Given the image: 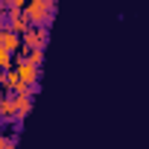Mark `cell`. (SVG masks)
I'll use <instances>...</instances> for the list:
<instances>
[{"instance_id":"1","label":"cell","mask_w":149,"mask_h":149,"mask_svg":"<svg viewBox=\"0 0 149 149\" xmlns=\"http://www.w3.org/2000/svg\"><path fill=\"white\" fill-rule=\"evenodd\" d=\"M26 18L32 21V26H47L53 21V0H32V3H26Z\"/></svg>"},{"instance_id":"2","label":"cell","mask_w":149,"mask_h":149,"mask_svg":"<svg viewBox=\"0 0 149 149\" xmlns=\"http://www.w3.org/2000/svg\"><path fill=\"white\" fill-rule=\"evenodd\" d=\"M15 73H18V79H21L24 85L35 88V82H38V64H32L29 58H21V61L15 64Z\"/></svg>"},{"instance_id":"3","label":"cell","mask_w":149,"mask_h":149,"mask_svg":"<svg viewBox=\"0 0 149 149\" xmlns=\"http://www.w3.org/2000/svg\"><path fill=\"white\" fill-rule=\"evenodd\" d=\"M9 29H12L15 35H24V32H29V29H32V21L26 18V12L12 9V15H9Z\"/></svg>"},{"instance_id":"4","label":"cell","mask_w":149,"mask_h":149,"mask_svg":"<svg viewBox=\"0 0 149 149\" xmlns=\"http://www.w3.org/2000/svg\"><path fill=\"white\" fill-rule=\"evenodd\" d=\"M21 38H24V44H26L29 50H38V47L47 44V26H32V29L24 32Z\"/></svg>"},{"instance_id":"5","label":"cell","mask_w":149,"mask_h":149,"mask_svg":"<svg viewBox=\"0 0 149 149\" xmlns=\"http://www.w3.org/2000/svg\"><path fill=\"white\" fill-rule=\"evenodd\" d=\"M18 47H21V35H15L12 29H0V50L15 53Z\"/></svg>"},{"instance_id":"6","label":"cell","mask_w":149,"mask_h":149,"mask_svg":"<svg viewBox=\"0 0 149 149\" xmlns=\"http://www.w3.org/2000/svg\"><path fill=\"white\" fill-rule=\"evenodd\" d=\"M12 100H15V111H18V120L21 117H26L29 114V108H32V100H29V94H12Z\"/></svg>"},{"instance_id":"7","label":"cell","mask_w":149,"mask_h":149,"mask_svg":"<svg viewBox=\"0 0 149 149\" xmlns=\"http://www.w3.org/2000/svg\"><path fill=\"white\" fill-rule=\"evenodd\" d=\"M0 117H6V120H18V111H15V100H0Z\"/></svg>"},{"instance_id":"8","label":"cell","mask_w":149,"mask_h":149,"mask_svg":"<svg viewBox=\"0 0 149 149\" xmlns=\"http://www.w3.org/2000/svg\"><path fill=\"white\" fill-rule=\"evenodd\" d=\"M26 58H29L32 64H38V67H41V61H44V47H38V50H29V53H26Z\"/></svg>"},{"instance_id":"9","label":"cell","mask_w":149,"mask_h":149,"mask_svg":"<svg viewBox=\"0 0 149 149\" xmlns=\"http://www.w3.org/2000/svg\"><path fill=\"white\" fill-rule=\"evenodd\" d=\"M0 70H12V53L0 50Z\"/></svg>"},{"instance_id":"10","label":"cell","mask_w":149,"mask_h":149,"mask_svg":"<svg viewBox=\"0 0 149 149\" xmlns=\"http://www.w3.org/2000/svg\"><path fill=\"white\" fill-rule=\"evenodd\" d=\"M0 149H15V140L6 137V134H0Z\"/></svg>"},{"instance_id":"11","label":"cell","mask_w":149,"mask_h":149,"mask_svg":"<svg viewBox=\"0 0 149 149\" xmlns=\"http://www.w3.org/2000/svg\"><path fill=\"white\" fill-rule=\"evenodd\" d=\"M12 3V9H21V6H26V0H9Z\"/></svg>"},{"instance_id":"12","label":"cell","mask_w":149,"mask_h":149,"mask_svg":"<svg viewBox=\"0 0 149 149\" xmlns=\"http://www.w3.org/2000/svg\"><path fill=\"white\" fill-rule=\"evenodd\" d=\"M0 85H6V73L3 70H0Z\"/></svg>"},{"instance_id":"13","label":"cell","mask_w":149,"mask_h":149,"mask_svg":"<svg viewBox=\"0 0 149 149\" xmlns=\"http://www.w3.org/2000/svg\"><path fill=\"white\" fill-rule=\"evenodd\" d=\"M26 3H32V0H26Z\"/></svg>"}]
</instances>
